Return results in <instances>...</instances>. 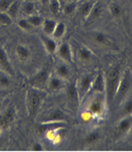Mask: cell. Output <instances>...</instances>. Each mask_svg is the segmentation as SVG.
<instances>
[{
	"instance_id": "cell-1",
	"label": "cell",
	"mask_w": 132,
	"mask_h": 152,
	"mask_svg": "<svg viewBox=\"0 0 132 152\" xmlns=\"http://www.w3.org/2000/svg\"><path fill=\"white\" fill-rule=\"evenodd\" d=\"M44 89H39L35 88H31L27 90L26 94V107L29 117L34 119L36 117L39 111L43 100L45 97Z\"/></svg>"
},
{
	"instance_id": "cell-2",
	"label": "cell",
	"mask_w": 132,
	"mask_h": 152,
	"mask_svg": "<svg viewBox=\"0 0 132 152\" xmlns=\"http://www.w3.org/2000/svg\"><path fill=\"white\" fill-rule=\"evenodd\" d=\"M120 80H121V71L119 66H113L108 71L107 77L106 79V99L108 104L113 103Z\"/></svg>"
},
{
	"instance_id": "cell-3",
	"label": "cell",
	"mask_w": 132,
	"mask_h": 152,
	"mask_svg": "<svg viewBox=\"0 0 132 152\" xmlns=\"http://www.w3.org/2000/svg\"><path fill=\"white\" fill-rule=\"evenodd\" d=\"M131 87H132L131 74L128 70H125V72L123 73V75L121 76V80H120L119 86H118V88H117L114 100H113V103L116 102L118 104H120L123 102V100L126 97L127 93H128L129 90L131 89Z\"/></svg>"
},
{
	"instance_id": "cell-4",
	"label": "cell",
	"mask_w": 132,
	"mask_h": 152,
	"mask_svg": "<svg viewBox=\"0 0 132 152\" xmlns=\"http://www.w3.org/2000/svg\"><path fill=\"white\" fill-rule=\"evenodd\" d=\"M50 77V73L49 69L44 68L30 79V84L31 85L32 88L45 89L47 88V86H48Z\"/></svg>"
},
{
	"instance_id": "cell-5",
	"label": "cell",
	"mask_w": 132,
	"mask_h": 152,
	"mask_svg": "<svg viewBox=\"0 0 132 152\" xmlns=\"http://www.w3.org/2000/svg\"><path fill=\"white\" fill-rule=\"evenodd\" d=\"M93 78H94V75L92 73H88V74L82 75L81 78L79 79L76 87H77L80 101H83V99L86 98L87 95L90 92Z\"/></svg>"
},
{
	"instance_id": "cell-6",
	"label": "cell",
	"mask_w": 132,
	"mask_h": 152,
	"mask_svg": "<svg viewBox=\"0 0 132 152\" xmlns=\"http://www.w3.org/2000/svg\"><path fill=\"white\" fill-rule=\"evenodd\" d=\"M67 99H68V104L69 107L72 109V110H76L79 104H80V98H79V94H78V90L76 85L71 83L68 86L67 88Z\"/></svg>"
},
{
	"instance_id": "cell-7",
	"label": "cell",
	"mask_w": 132,
	"mask_h": 152,
	"mask_svg": "<svg viewBox=\"0 0 132 152\" xmlns=\"http://www.w3.org/2000/svg\"><path fill=\"white\" fill-rule=\"evenodd\" d=\"M88 110L92 114L93 117H100L105 111V100L102 96H96L89 103Z\"/></svg>"
},
{
	"instance_id": "cell-8",
	"label": "cell",
	"mask_w": 132,
	"mask_h": 152,
	"mask_svg": "<svg viewBox=\"0 0 132 152\" xmlns=\"http://www.w3.org/2000/svg\"><path fill=\"white\" fill-rule=\"evenodd\" d=\"M15 109L12 107H8L2 113H0V129H5L12 124L15 119Z\"/></svg>"
},
{
	"instance_id": "cell-9",
	"label": "cell",
	"mask_w": 132,
	"mask_h": 152,
	"mask_svg": "<svg viewBox=\"0 0 132 152\" xmlns=\"http://www.w3.org/2000/svg\"><path fill=\"white\" fill-rule=\"evenodd\" d=\"M57 55L61 60H63L66 63L72 64L73 63V52L71 47L69 43H62L57 49Z\"/></svg>"
},
{
	"instance_id": "cell-10",
	"label": "cell",
	"mask_w": 132,
	"mask_h": 152,
	"mask_svg": "<svg viewBox=\"0 0 132 152\" xmlns=\"http://www.w3.org/2000/svg\"><path fill=\"white\" fill-rule=\"evenodd\" d=\"M0 70L10 76H12L15 73L10 59H9L7 52L3 47H0Z\"/></svg>"
},
{
	"instance_id": "cell-11",
	"label": "cell",
	"mask_w": 132,
	"mask_h": 152,
	"mask_svg": "<svg viewBox=\"0 0 132 152\" xmlns=\"http://www.w3.org/2000/svg\"><path fill=\"white\" fill-rule=\"evenodd\" d=\"M66 123L67 122V115L61 110L55 109L49 112L46 116L41 119V123Z\"/></svg>"
},
{
	"instance_id": "cell-12",
	"label": "cell",
	"mask_w": 132,
	"mask_h": 152,
	"mask_svg": "<svg viewBox=\"0 0 132 152\" xmlns=\"http://www.w3.org/2000/svg\"><path fill=\"white\" fill-rule=\"evenodd\" d=\"M90 91L96 93H104L106 91V78L103 73H97L93 78V82L91 85Z\"/></svg>"
},
{
	"instance_id": "cell-13",
	"label": "cell",
	"mask_w": 132,
	"mask_h": 152,
	"mask_svg": "<svg viewBox=\"0 0 132 152\" xmlns=\"http://www.w3.org/2000/svg\"><path fill=\"white\" fill-rule=\"evenodd\" d=\"M65 88V80L60 78L59 76L56 74L54 75H50V77L49 79L48 86H47V88H48L50 91L51 92H58L60 90H62Z\"/></svg>"
},
{
	"instance_id": "cell-14",
	"label": "cell",
	"mask_w": 132,
	"mask_h": 152,
	"mask_svg": "<svg viewBox=\"0 0 132 152\" xmlns=\"http://www.w3.org/2000/svg\"><path fill=\"white\" fill-rule=\"evenodd\" d=\"M132 125V115L124 116L121 120L118 122L116 126V131L119 135L125 134V132L129 130Z\"/></svg>"
},
{
	"instance_id": "cell-15",
	"label": "cell",
	"mask_w": 132,
	"mask_h": 152,
	"mask_svg": "<svg viewBox=\"0 0 132 152\" xmlns=\"http://www.w3.org/2000/svg\"><path fill=\"white\" fill-rule=\"evenodd\" d=\"M15 53L18 60L22 62V63H26L31 57V50L25 45H17L15 48Z\"/></svg>"
},
{
	"instance_id": "cell-16",
	"label": "cell",
	"mask_w": 132,
	"mask_h": 152,
	"mask_svg": "<svg viewBox=\"0 0 132 152\" xmlns=\"http://www.w3.org/2000/svg\"><path fill=\"white\" fill-rule=\"evenodd\" d=\"M77 56L83 63H90L94 58L93 52L85 46H81L77 49Z\"/></svg>"
},
{
	"instance_id": "cell-17",
	"label": "cell",
	"mask_w": 132,
	"mask_h": 152,
	"mask_svg": "<svg viewBox=\"0 0 132 152\" xmlns=\"http://www.w3.org/2000/svg\"><path fill=\"white\" fill-rule=\"evenodd\" d=\"M41 40L43 43V46L45 47L46 50L49 52L50 54H53L57 51L58 49V45L56 43V40L54 38L50 37V36H41Z\"/></svg>"
},
{
	"instance_id": "cell-18",
	"label": "cell",
	"mask_w": 132,
	"mask_h": 152,
	"mask_svg": "<svg viewBox=\"0 0 132 152\" xmlns=\"http://www.w3.org/2000/svg\"><path fill=\"white\" fill-rule=\"evenodd\" d=\"M56 24H57V22L53 18H45L44 19L42 28H43V31L46 35H48V36L53 35L54 28L56 27Z\"/></svg>"
},
{
	"instance_id": "cell-19",
	"label": "cell",
	"mask_w": 132,
	"mask_h": 152,
	"mask_svg": "<svg viewBox=\"0 0 132 152\" xmlns=\"http://www.w3.org/2000/svg\"><path fill=\"white\" fill-rule=\"evenodd\" d=\"M21 11V3L18 0H13V1L11 3V5L9 6L8 10L6 11V12L10 15L12 19H15L18 16Z\"/></svg>"
},
{
	"instance_id": "cell-20",
	"label": "cell",
	"mask_w": 132,
	"mask_h": 152,
	"mask_svg": "<svg viewBox=\"0 0 132 152\" xmlns=\"http://www.w3.org/2000/svg\"><path fill=\"white\" fill-rule=\"evenodd\" d=\"M26 17L32 15V14H35L36 9H35V5L32 1H25L21 3V11H20Z\"/></svg>"
},
{
	"instance_id": "cell-21",
	"label": "cell",
	"mask_w": 132,
	"mask_h": 152,
	"mask_svg": "<svg viewBox=\"0 0 132 152\" xmlns=\"http://www.w3.org/2000/svg\"><path fill=\"white\" fill-rule=\"evenodd\" d=\"M55 74L64 80H69L70 76L69 66L66 64H59L55 69Z\"/></svg>"
},
{
	"instance_id": "cell-22",
	"label": "cell",
	"mask_w": 132,
	"mask_h": 152,
	"mask_svg": "<svg viewBox=\"0 0 132 152\" xmlns=\"http://www.w3.org/2000/svg\"><path fill=\"white\" fill-rule=\"evenodd\" d=\"M92 39L98 45L105 46V45L109 44V38H108V36L106 34V33H104L102 31H95L92 34Z\"/></svg>"
},
{
	"instance_id": "cell-23",
	"label": "cell",
	"mask_w": 132,
	"mask_h": 152,
	"mask_svg": "<svg viewBox=\"0 0 132 152\" xmlns=\"http://www.w3.org/2000/svg\"><path fill=\"white\" fill-rule=\"evenodd\" d=\"M93 5L94 3H92L91 1H85L83 4H81V6L79 7V10H78L80 16L83 18H88L92 10Z\"/></svg>"
},
{
	"instance_id": "cell-24",
	"label": "cell",
	"mask_w": 132,
	"mask_h": 152,
	"mask_svg": "<svg viewBox=\"0 0 132 152\" xmlns=\"http://www.w3.org/2000/svg\"><path fill=\"white\" fill-rule=\"evenodd\" d=\"M66 30H67V27H66V24L64 22H57L51 37L54 38V39H59V38H62L64 36V34H65Z\"/></svg>"
},
{
	"instance_id": "cell-25",
	"label": "cell",
	"mask_w": 132,
	"mask_h": 152,
	"mask_svg": "<svg viewBox=\"0 0 132 152\" xmlns=\"http://www.w3.org/2000/svg\"><path fill=\"white\" fill-rule=\"evenodd\" d=\"M109 12L111 13V15L114 18H120L123 15V9L121 7L120 4H118L117 2H111L109 4Z\"/></svg>"
},
{
	"instance_id": "cell-26",
	"label": "cell",
	"mask_w": 132,
	"mask_h": 152,
	"mask_svg": "<svg viewBox=\"0 0 132 152\" xmlns=\"http://www.w3.org/2000/svg\"><path fill=\"white\" fill-rule=\"evenodd\" d=\"M103 14V6L101 5V3H94L92 10L88 18H91V19H97L99 17H101V15Z\"/></svg>"
},
{
	"instance_id": "cell-27",
	"label": "cell",
	"mask_w": 132,
	"mask_h": 152,
	"mask_svg": "<svg viewBox=\"0 0 132 152\" xmlns=\"http://www.w3.org/2000/svg\"><path fill=\"white\" fill-rule=\"evenodd\" d=\"M11 76L0 70V89H7L11 87Z\"/></svg>"
},
{
	"instance_id": "cell-28",
	"label": "cell",
	"mask_w": 132,
	"mask_h": 152,
	"mask_svg": "<svg viewBox=\"0 0 132 152\" xmlns=\"http://www.w3.org/2000/svg\"><path fill=\"white\" fill-rule=\"evenodd\" d=\"M28 20L30 21V23L31 24V26L34 28H37V27H42L44 22V18L41 15H38V14H32V15L28 16Z\"/></svg>"
},
{
	"instance_id": "cell-29",
	"label": "cell",
	"mask_w": 132,
	"mask_h": 152,
	"mask_svg": "<svg viewBox=\"0 0 132 152\" xmlns=\"http://www.w3.org/2000/svg\"><path fill=\"white\" fill-rule=\"evenodd\" d=\"M77 9V4L75 2H69L62 8V12L65 15H71Z\"/></svg>"
},
{
	"instance_id": "cell-30",
	"label": "cell",
	"mask_w": 132,
	"mask_h": 152,
	"mask_svg": "<svg viewBox=\"0 0 132 152\" xmlns=\"http://www.w3.org/2000/svg\"><path fill=\"white\" fill-rule=\"evenodd\" d=\"M17 25H18V27L21 28V30L25 31H31L32 28H34V27L31 26V24L30 23L29 20H28L27 17L18 19Z\"/></svg>"
},
{
	"instance_id": "cell-31",
	"label": "cell",
	"mask_w": 132,
	"mask_h": 152,
	"mask_svg": "<svg viewBox=\"0 0 132 152\" xmlns=\"http://www.w3.org/2000/svg\"><path fill=\"white\" fill-rule=\"evenodd\" d=\"M49 8L51 13L54 14V15H58L61 12V4L59 0H50Z\"/></svg>"
},
{
	"instance_id": "cell-32",
	"label": "cell",
	"mask_w": 132,
	"mask_h": 152,
	"mask_svg": "<svg viewBox=\"0 0 132 152\" xmlns=\"http://www.w3.org/2000/svg\"><path fill=\"white\" fill-rule=\"evenodd\" d=\"M99 139H100V133L95 130V131L88 133L86 136L85 142H86L88 145H93V144H95V142H97Z\"/></svg>"
},
{
	"instance_id": "cell-33",
	"label": "cell",
	"mask_w": 132,
	"mask_h": 152,
	"mask_svg": "<svg viewBox=\"0 0 132 152\" xmlns=\"http://www.w3.org/2000/svg\"><path fill=\"white\" fill-rule=\"evenodd\" d=\"M13 19L6 12H0V25L1 26H10Z\"/></svg>"
},
{
	"instance_id": "cell-34",
	"label": "cell",
	"mask_w": 132,
	"mask_h": 152,
	"mask_svg": "<svg viewBox=\"0 0 132 152\" xmlns=\"http://www.w3.org/2000/svg\"><path fill=\"white\" fill-rule=\"evenodd\" d=\"M122 113L124 116L132 115V100H127L123 104Z\"/></svg>"
},
{
	"instance_id": "cell-35",
	"label": "cell",
	"mask_w": 132,
	"mask_h": 152,
	"mask_svg": "<svg viewBox=\"0 0 132 152\" xmlns=\"http://www.w3.org/2000/svg\"><path fill=\"white\" fill-rule=\"evenodd\" d=\"M94 117L92 116V114L89 112L88 109L86 111H84L83 113H82V115H81V119H82V121L84 122V123H89L90 122L92 119H93Z\"/></svg>"
},
{
	"instance_id": "cell-36",
	"label": "cell",
	"mask_w": 132,
	"mask_h": 152,
	"mask_svg": "<svg viewBox=\"0 0 132 152\" xmlns=\"http://www.w3.org/2000/svg\"><path fill=\"white\" fill-rule=\"evenodd\" d=\"M13 0H0V12H6Z\"/></svg>"
},
{
	"instance_id": "cell-37",
	"label": "cell",
	"mask_w": 132,
	"mask_h": 152,
	"mask_svg": "<svg viewBox=\"0 0 132 152\" xmlns=\"http://www.w3.org/2000/svg\"><path fill=\"white\" fill-rule=\"evenodd\" d=\"M44 149L45 148H44L43 145H42L41 142H34V144L32 145L31 147V150H32V151H43Z\"/></svg>"
}]
</instances>
